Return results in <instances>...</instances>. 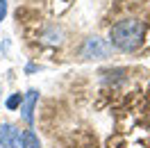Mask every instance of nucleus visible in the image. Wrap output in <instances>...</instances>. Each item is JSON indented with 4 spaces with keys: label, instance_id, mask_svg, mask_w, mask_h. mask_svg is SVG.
I'll list each match as a JSON object with an SVG mask.
<instances>
[{
    "label": "nucleus",
    "instance_id": "nucleus-8",
    "mask_svg": "<svg viewBox=\"0 0 150 148\" xmlns=\"http://www.w3.org/2000/svg\"><path fill=\"white\" fill-rule=\"evenodd\" d=\"M0 91H2V87H0Z\"/></svg>",
    "mask_w": 150,
    "mask_h": 148
},
{
    "label": "nucleus",
    "instance_id": "nucleus-6",
    "mask_svg": "<svg viewBox=\"0 0 150 148\" xmlns=\"http://www.w3.org/2000/svg\"><path fill=\"white\" fill-rule=\"evenodd\" d=\"M5 105H7V110H18L21 105H23V96H21V93H14V96H9V98H7V102H5Z\"/></svg>",
    "mask_w": 150,
    "mask_h": 148
},
{
    "label": "nucleus",
    "instance_id": "nucleus-2",
    "mask_svg": "<svg viewBox=\"0 0 150 148\" xmlns=\"http://www.w3.org/2000/svg\"><path fill=\"white\" fill-rule=\"evenodd\" d=\"M107 53H109V46L105 43L103 39H86L84 46H82V57H86V59H103V57H107Z\"/></svg>",
    "mask_w": 150,
    "mask_h": 148
},
{
    "label": "nucleus",
    "instance_id": "nucleus-7",
    "mask_svg": "<svg viewBox=\"0 0 150 148\" xmlns=\"http://www.w3.org/2000/svg\"><path fill=\"white\" fill-rule=\"evenodd\" d=\"M7 16V0H0V21H5Z\"/></svg>",
    "mask_w": 150,
    "mask_h": 148
},
{
    "label": "nucleus",
    "instance_id": "nucleus-1",
    "mask_svg": "<svg viewBox=\"0 0 150 148\" xmlns=\"http://www.w3.org/2000/svg\"><path fill=\"white\" fill-rule=\"evenodd\" d=\"M143 39H146V28L143 23L137 18H125L118 21L116 25H112L109 30V41L112 46H116L123 53H132L137 48L143 46Z\"/></svg>",
    "mask_w": 150,
    "mask_h": 148
},
{
    "label": "nucleus",
    "instance_id": "nucleus-3",
    "mask_svg": "<svg viewBox=\"0 0 150 148\" xmlns=\"http://www.w3.org/2000/svg\"><path fill=\"white\" fill-rule=\"evenodd\" d=\"M21 146V132L11 123L0 125V148H18Z\"/></svg>",
    "mask_w": 150,
    "mask_h": 148
},
{
    "label": "nucleus",
    "instance_id": "nucleus-5",
    "mask_svg": "<svg viewBox=\"0 0 150 148\" xmlns=\"http://www.w3.org/2000/svg\"><path fill=\"white\" fill-rule=\"evenodd\" d=\"M21 148H41V141L32 130H25L21 134Z\"/></svg>",
    "mask_w": 150,
    "mask_h": 148
},
{
    "label": "nucleus",
    "instance_id": "nucleus-4",
    "mask_svg": "<svg viewBox=\"0 0 150 148\" xmlns=\"http://www.w3.org/2000/svg\"><path fill=\"white\" fill-rule=\"evenodd\" d=\"M37 98H39V93L34 91V89L28 91V96L23 98V119L28 121V123L34 121V105H37Z\"/></svg>",
    "mask_w": 150,
    "mask_h": 148
}]
</instances>
